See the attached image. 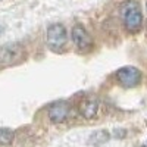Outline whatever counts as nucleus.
Segmentation results:
<instances>
[{
    "mask_svg": "<svg viewBox=\"0 0 147 147\" xmlns=\"http://www.w3.org/2000/svg\"><path fill=\"white\" fill-rule=\"evenodd\" d=\"M69 113H71V106L66 102H57V103H55L49 107V118H50V121L55 122V124L66 121Z\"/></svg>",
    "mask_w": 147,
    "mask_h": 147,
    "instance_id": "4",
    "label": "nucleus"
},
{
    "mask_svg": "<svg viewBox=\"0 0 147 147\" xmlns=\"http://www.w3.org/2000/svg\"><path fill=\"white\" fill-rule=\"evenodd\" d=\"M72 40L77 44V47L80 50H90V47L93 46L91 37L88 35V32L85 31L81 25H75L72 30Z\"/></svg>",
    "mask_w": 147,
    "mask_h": 147,
    "instance_id": "5",
    "label": "nucleus"
},
{
    "mask_svg": "<svg viewBox=\"0 0 147 147\" xmlns=\"http://www.w3.org/2000/svg\"><path fill=\"white\" fill-rule=\"evenodd\" d=\"M97 109H99V105L96 100H84L80 106V112L84 118H93L97 113Z\"/></svg>",
    "mask_w": 147,
    "mask_h": 147,
    "instance_id": "6",
    "label": "nucleus"
},
{
    "mask_svg": "<svg viewBox=\"0 0 147 147\" xmlns=\"http://www.w3.org/2000/svg\"><path fill=\"white\" fill-rule=\"evenodd\" d=\"M143 147H147V141H146V143H144V144H143Z\"/></svg>",
    "mask_w": 147,
    "mask_h": 147,
    "instance_id": "10",
    "label": "nucleus"
},
{
    "mask_svg": "<svg viewBox=\"0 0 147 147\" xmlns=\"http://www.w3.org/2000/svg\"><path fill=\"white\" fill-rule=\"evenodd\" d=\"M122 16H124V22L128 31L136 32L141 28V22H143V16H141V10L137 2H127L122 6Z\"/></svg>",
    "mask_w": 147,
    "mask_h": 147,
    "instance_id": "1",
    "label": "nucleus"
},
{
    "mask_svg": "<svg viewBox=\"0 0 147 147\" xmlns=\"http://www.w3.org/2000/svg\"><path fill=\"white\" fill-rule=\"evenodd\" d=\"M109 138H110V136H109V132L106 129H99V131L93 132L90 136L88 144H91V146H102V144L107 143Z\"/></svg>",
    "mask_w": 147,
    "mask_h": 147,
    "instance_id": "7",
    "label": "nucleus"
},
{
    "mask_svg": "<svg viewBox=\"0 0 147 147\" xmlns=\"http://www.w3.org/2000/svg\"><path fill=\"white\" fill-rule=\"evenodd\" d=\"M13 137H15V134H13L12 129H9V128H0V144H3V146L10 144L12 141H13Z\"/></svg>",
    "mask_w": 147,
    "mask_h": 147,
    "instance_id": "9",
    "label": "nucleus"
},
{
    "mask_svg": "<svg viewBox=\"0 0 147 147\" xmlns=\"http://www.w3.org/2000/svg\"><path fill=\"white\" fill-rule=\"evenodd\" d=\"M19 57V52L12 46H6L3 49H0V60L2 62H6V63H10L13 59H18Z\"/></svg>",
    "mask_w": 147,
    "mask_h": 147,
    "instance_id": "8",
    "label": "nucleus"
},
{
    "mask_svg": "<svg viewBox=\"0 0 147 147\" xmlns=\"http://www.w3.org/2000/svg\"><path fill=\"white\" fill-rule=\"evenodd\" d=\"M116 78L124 87L132 88V87H136V85H138V82L141 81V74L134 66H125V68H121L118 71Z\"/></svg>",
    "mask_w": 147,
    "mask_h": 147,
    "instance_id": "3",
    "label": "nucleus"
},
{
    "mask_svg": "<svg viewBox=\"0 0 147 147\" xmlns=\"http://www.w3.org/2000/svg\"><path fill=\"white\" fill-rule=\"evenodd\" d=\"M0 31H2V28H0Z\"/></svg>",
    "mask_w": 147,
    "mask_h": 147,
    "instance_id": "11",
    "label": "nucleus"
},
{
    "mask_svg": "<svg viewBox=\"0 0 147 147\" xmlns=\"http://www.w3.org/2000/svg\"><path fill=\"white\" fill-rule=\"evenodd\" d=\"M46 41L47 46L52 49V50H59L62 49L66 43V30L63 25L60 24H53L47 28L46 32Z\"/></svg>",
    "mask_w": 147,
    "mask_h": 147,
    "instance_id": "2",
    "label": "nucleus"
}]
</instances>
